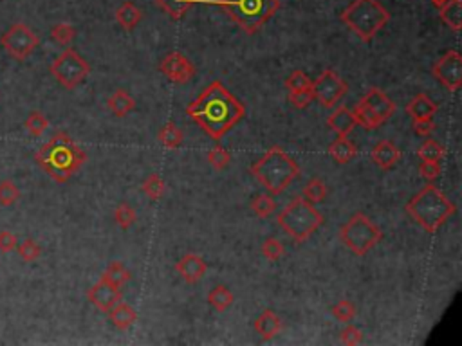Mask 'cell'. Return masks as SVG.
<instances>
[{"mask_svg": "<svg viewBox=\"0 0 462 346\" xmlns=\"http://www.w3.org/2000/svg\"><path fill=\"white\" fill-rule=\"evenodd\" d=\"M186 114L206 132L208 137L221 141L244 119L245 106L228 91L224 83L215 80L186 106Z\"/></svg>", "mask_w": 462, "mask_h": 346, "instance_id": "1", "label": "cell"}, {"mask_svg": "<svg viewBox=\"0 0 462 346\" xmlns=\"http://www.w3.org/2000/svg\"><path fill=\"white\" fill-rule=\"evenodd\" d=\"M34 161L54 183H67L87 163V154L65 132L56 134L36 152Z\"/></svg>", "mask_w": 462, "mask_h": 346, "instance_id": "2", "label": "cell"}, {"mask_svg": "<svg viewBox=\"0 0 462 346\" xmlns=\"http://www.w3.org/2000/svg\"><path fill=\"white\" fill-rule=\"evenodd\" d=\"M404 209L419 227L433 235L455 215L457 206L437 186H433V183H428L410 198Z\"/></svg>", "mask_w": 462, "mask_h": 346, "instance_id": "3", "label": "cell"}, {"mask_svg": "<svg viewBox=\"0 0 462 346\" xmlns=\"http://www.w3.org/2000/svg\"><path fill=\"white\" fill-rule=\"evenodd\" d=\"M251 175L267 189L271 197H278L300 177V166L280 146H271L250 168Z\"/></svg>", "mask_w": 462, "mask_h": 346, "instance_id": "4", "label": "cell"}, {"mask_svg": "<svg viewBox=\"0 0 462 346\" xmlns=\"http://www.w3.org/2000/svg\"><path fill=\"white\" fill-rule=\"evenodd\" d=\"M278 226L296 244L309 240L325 224V216L303 197H294L276 216Z\"/></svg>", "mask_w": 462, "mask_h": 346, "instance_id": "5", "label": "cell"}, {"mask_svg": "<svg viewBox=\"0 0 462 346\" xmlns=\"http://www.w3.org/2000/svg\"><path fill=\"white\" fill-rule=\"evenodd\" d=\"M221 5L226 14L248 34H255L280 10V0H208Z\"/></svg>", "mask_w": 462, "mask_h": 346, "instance_id": "6", "label": "cell"}, {"mask_svg": "<svg viewBox=\"0 0 462 346\" xmlns=\"http://www.w3.org/2000/svg\"><path fill=\"white\" fill-rule=\"evenodd\" d=\"M342 22L363 42H371L390 22V13L380 0H354L342 13Z\"/></svg>", "mask_w": 462, "mask_h": 346, "instance_id": "7", "label": "cell"}, {"mask_svg": "<svg viewBox=\"0 0 462 346\" xmlns=\"http://www.w3.org/2000/svg\"><path fill=\"white\" fill-rule=\"evenodd\" d=\"M340 238L356 256L368 255L383 240V231L365 213H354L340 229Z\"/></svg>", "mask_w": 462, "mask_h": 346, "instance_id": "8", "label": "cell"}, {"mask_svg": "<svg viewBox=\"0 0 462 346\" xmlns=\"http://www.w3.org/2000/svg\"><path fill=\"white\" fill-rule=\"evenodd\" d=\"M49 72L53 74V78L56 80L63 89L67 91H74L78 85H82L87 80V76L91 74V65L87 63V60H83L80 56L78 51L67 47L62 54H58L56 60L51 63Z\"/></svg>", "mask_w": 462, "mask_h": 346, "instance_id": "9", "label": "cell"}, {"mask_svg": "<svg viewBox=\"0 0 462 346\" xmlns=\"http://www.w3.org/2000/svg\"><path fill=\"white\" fill-rule=\"evenodd\" d=\"M0 45L4 49V53L13 58L14 62H25L40 45V38L29 25L16 22L2 33Z\"/></svg>", "mask_w": 462, "mask_h": 346, "instance_id": "10", "label": "cell"}, {"mask_svg": "<svg viewBox=\"0 0 462 346\" xmlns=\"http://www.w3.org/2000/svg\"><path fill=\"white\" fill-rule=\"evenodd\" d=\"M311 92H313V100L318 101L323 108H332L349 92V85L343 82L336 71L327 69L314 80Z\"/></svg>", "mask_w": 462, "mask_h": 346, "instance_id": "11", "label": "cell"}, {"mask_svg": "<svg viewBox=\"0 0 462 346\" xmlns=\"http://www.w3.org/2000/svg\"><path fill=\"white\" fill-rule=\"evenodd\" d=\"M433 78L450 92H457L462 86V56L459 51L452 49L439 58L432 67Z\"/></svg>", "mask_w": 462, "mask_h": 346, "instance_id": "12", "label": "cell"}, {"mask_svg": "<svg viewBox=\"0 0 462 346\" xmlns=\"http://www.w3.org/2000/svg\"><path fill=\"white\" fill-rule=\"evenodd\" d=\"M159 72L164 74V78L168 82L175 83V85H184V83H188L190 80L195 78L197 69L192 63V60H188V56H184L183 53L172 51V53H168L161 60V63H159Z\"/></svg>", "mask_w": 462, "mask_h": 346, "instance_id": "13", "label": "cell"}, {"mask_svg": "<svg viewBox=\"0 0 462 346\" xmlns=\"http://www.w3.org/2000/svg\"><path fill=\"white\" fill-rule=\"evenodd\" d=\"M87 299L91 301V305L100 310V312H109L116 303H120L123 299V292H121L120 287H114L112 284H109L107 279L100 278L98 284L92 285L89 290H87Z\"/></svg>", "mask_w": 462, "mask_h": 346, "instance_id": "14", "label": "cell"}, {"mask_svg": "<svg viewBox=\"0 0 462 346\" xmlns=\"http://www.w3.org/2000/svg\"><path fill=\"white\" fill-rule=\"evenodd\" d=\"M360 101L372 112V114L377 115L383 123H386V121L395 114V111H397L395 101L390 100L385 92L381 91V89H377V86L368 89V92H366L365 96L361 97Z\"/></svg>", "mask_w": 462, "mask_h": 346, "instance_id": "15", "label": "cell"}, {"mask_svg": "<svg viewBox=\"0 0 462 346\" xmlns=\"http://www.w3.org/2000/svg\"><path fill=\"white\" fill-rule=\"evenodd\" d=\"M175 270L181 278L186 281V284L193 285L201 281L208 273V264L204 262V258L199 255H193V253H188L183 258L179 260L175 264Z\"/></svg>", "mask_w": 462, "mask_h": 346, "instance_id": "16", "label": "cell"}, {"mask_svg": "<svg viewBox=\"0 0 462 346\" xmlns=\"http://www.w3.org/2000/svg\"><path fill=\"white\" fill-rule=\"evenodd\" d=\"M401 157H403L401 150L388 139L377 141L371 152L372 163H374L375 166H380L381 170H385V172L386 170L395 168L397 163L401 161Z\"/></svg>", "mask_w": 462, "mask_h": 346, "instance_id": "17", "label": "cell"}, {"mask_svg": "<svg viewBox=\"0 0 462 346\" xmlns=\"http://www.w3.org/2000/svg\"><path fill=\"white\" fill-rule=\"evenodd\" d=\"M253 328L258 334L264 341H271L274 337L278 336L282 328H284V323L280 319V316L271 308H265L264 312L260 314L258 317L253 323Z\"/></svg>", "mask_w": 462, "mask_h": 346, "instance_id": "18", "label": "cell"}, {"mask_svg": "<svg viewBox=\"0 0 462 346\" xmlns=\"http://www.w3.org/2000/svg\"><path fill=\"white\" fill-rule=\"evenodd\" d=\"M406 112L412 117V121L433 119V115L439 112V105L433 100H430L426 94H417L406 105Z\"/></svg>", "mask_w": 462, "mask_h": 346, "instance_id": "19", "label": "cell"}, {"mask_svg": "<svg viewBox=\"0 0 462 346\" xmlns=\"http://www.w3.org/2000/svg\"><path fill=\"white\" fill-rule=\"evenodd\" d=\"M327 126L332 132H336L338 135L349 137V134L358 126V123L354 119V115H352L351 108L340 106L327 117Z\"/></svg>", "mask_w": 462, "mask_h": 346, "instance_id": "20", "label": "cell"}, {"mask_svg": "<svg viewBox=\"0 0 462 346\" xmlns=\"http://www.w3.org/2000/svg\"><path fill=\"white\" fill-rule=\"evenodd\" d=\"M329 155H331L338 164L351 163L352 159L358 155V146L352 143L349 137L338 135V139L329 144Z\"/></svg>", "mask_w": 462, "mask_h": 346, "instance_id": "21", "label": "cell"}, {"mask_svg": "<svg viewBox=\"0 0 462 346\" xmlns=\"http://www.w3.org/2000/svg\"><path fill=\"white\" fill-rule=\"evenodd\" d=\"M107 314H109V319H111V323L118 330H129L138 321V312L123 301L116 303Z\"/></svg>", "mask_w": 462, "mask_h": 346, "instance_id": "22", "label": "cell"}, {"mask_svg": "<svg viewBox=\"0 0 462 346\" xmlns=\"http://www.w3.org/2000/svg\"><path fill=\"white\" fill-rule=\"evenodd\" d=\"M441 20L453 33H459L462 27V0H446L443 5H439Z\"/></svg>", "mask_w": 462, "mask_h": 346, "instance_id": "23", "label": "cell"}, {"mask_svg": "<svg viewBox=\"0 0 462 346\" xmlns=\"http://www.w3.org/2000/svg\"><path fill=\"white\" fill-rule=\"evenodd\" d=\"M107 106H109V111H111L116 117H125L126 114H130V112L135 108V100L130 96L126 91L118 89V91L112 92V96L107 100Z\"/></svg>", "mask_w": 462, "mask_h": 346, "instance_id": "24", "label": "cell"}, {"mask_svg": "<svg viewBox=\"0 0 462 346\" xmlns=\"http://www.w3.org/2000/svg\"><path fill=\"white\" fill-rule=\"evenodd\" d=\"M143 19V13L134 2H123V4L116 10V20L125 31H134L138 24Z\"/></svg>", "mask_w": 462, "mask_h": 346, "instance_id": "25", "label": "cell"}, {"mask_svg": "<svg viewBox=\"0 0 462 346\" xmlns=\"http://www.w3.org/2000/svg\"><path fill=\"white\" fill-rule=\"evenodd\" d=\"M233 301H235V296L226 285H215L208 292V303L215 312H226L228 308H231Z\"/></svg>", "mask_w": 462, "mask_h": 346, "instance_id": "26", "label": "cell"}, {"mask_svg": "<svg viewBox=\"0 0 462 346\" xmlns=\"http://www.w3.org/2000/svg\"><path fill=\"white\" fill-rule=\"evenodd\" d=\"M197 2L199 0H155V5L161 8L172 20H181Z\"/></svg>", "mask_w": 462, "mask_h": 346, "instance_id": "27", "label": "cell"}, {"mask_svg": "<svg viewBox=\"0 0 462 346\" xmlns=\"http://www.w3.org/2000/svg\"><path fill=\"white\" fill-rule=\"evenodd\" d=\"M183 139H184L183 130L179 128L173 121H168V123L157 132V141L163 144L164 148L168 150L179 148V146L183 144Z\"/></svg>", "mask_w": 462, "mask_h": 346, "instance_id": "28", "label": "cell"}, {"mask_svg": "<svg viewBox=\"0 0 462 346\" xmlns=\"http://www.w3.org/2000/svg\"><path fill=\"white\" fill-rule=\"evenodd\" d=\"M101 278L107 279L114 287L121 288L125 284H129L132 274H130V270L121 262H111V264L107 265V269L103 270V274H101Z\"/></svg>", "mask_w": 462, "mask_h": 346, "instance_id": "29", "label": "cell"}, {"mask_svg": "<svg viewBox=\"0 0 462 346\" xmlns=\"http://www.w3.org/2000/svg\"><path fill=\"white\" fill-rule=\"evenodd\" d=\"M415 154H417V157L421 159V161H428V163H441V159L446 155V148H444L441 143H437V141L426 137V139L423 141V144L419 146Z\"/></svg>", "mask_w": 462, "mask_h": 346, "instance_id": "30", "label": "cell"}, {"mask_svg": "<svg viewBox=\"0 0 462 346\" xmlns=\"http://www.w3.org/2000/svg\"><path fill=\"white\" fill-rule=\"evenodd\" d=\"M141 189L150 200H161L164 197V193H166V184L161 177H159L157 173H150L148 177L144 178V183L141 184Z\"/></svg>", "mask_w": 462, "mask_h": 346, "instance_id": "31", "label": "cell"}, {"mask_svg": "<svg viewBox=\"0 0 462 346\" xmlns=\"http://www.w3.org/2000/svg\"><path fill=\"white\" fill-rule=\"evenodd\" d=\"M352 115H354V119H356L358 125H361L366 130H375L385 125V123H383L377 115L372 114V112L368 111V108H366L361 101L356 106H354V108H352Z\"/></svg>", "mask_w": 462, "mask_h": 346, "instance_id": "32", "label": "cell"}, {"mask_svg": "<svg viewBox=\"0 0 462 346\" xmlns=\"http://www.w3.org/2000/svg\"><path fill=\"white\" fill-rule=\"evenodd\" d=\"M327 193H329L327 184L323 183L322 178L314 177L305 184L302 197L305 198V200L311 202V204H320V202H323L327 198Z\"/></svg>", "mask_w": 462, "mask_h": 346, "instance_id": "33", "label": "cell"}, {"mask_svg": "<svg viewBox=\"0 0 462 346\" xmlns=\"http://www.w3.org/2000/svg\"><path fill=\"white\" fill-rule=\"evenodd\" d=\"M114 220H116V224L121 227V229L126 231V229H130V227L134 226L135 222H138V213H135V209L130 206V204H126V202H121L120 206L116 207Z\"/></svg>", "mask_w": 462, "mask_h": 346, "instance_id": "34", "label": "cell"}, {"mask_svg": "<svg viewBox=\"0 0 462 346\" xmlns=\"http://www.w3.org/2000/svg\"><path fill=\"white\" fill-rule=\"evenodd\" d=\"M206 161L210 163V166H212L213 170L221 172V170H226L228 166H230L231 154L226 148H224V146H219V144H217V146L208 150Z\"/></svg>", "mask_w": 462, "mask_h": 346, "instance_id": "35", "label": "cell"}, {"mask_svg": "<svg viewBox=\"0 0 462 346\" xmlns=\"http://www.w3.org/2000/svg\"><path fill=\"white\" fill-rule=\"evenodd\" d=\"M24 126L29 132V135H33V137H40V135H42L43 132L49 128V121H47V117H45V114H42V112H38V111H33L28 115V117H25Z\"/></svg>", "mask_w": 462, "mask_h": 346, "instance_id": "36", "label": "cell"}, {"mask_svg": "<svg viewBox=\"0 0 462 346\" xmlns=\"http://www.w3.org/2000/svg\"><path fill=\"white\" fill-rule=\"evenodd\" d=\"M51 38L58 45H71L72 40L76 38V27L71 24H65V22H60V24L51 27Z\"/></svg>", "mask_w": 462, "mask_h": 346, "instance_id": "37", "label": "cell"}, {"mask_svg": "<svg viewBox=\"0 0 462 346\" xmlns=\"http://www.w3.org/2000/svg\"><path fill=\"white\" fill-rule=\"evenodd\" d=\"M311 86H313V80L303 71H293L289 74L287 80H285V89H287V92L311 91Z\"/></svg>", "mask_w": 462, "mask_h": 346, "instance_id": "38", "label": "cell"}, {"mask_svg": "<svg viewBox=\"0 0 462 346\" xmlns=\"http://www.w3.org/2000/svg\"><path fill=\"white\" fill-rule=\"evenodd\" d=\"M251 209L260 218H267L274 213L276 209V204H274V198L271 197L270 193L267 195H256L253 200H251Z\"/></svg>", "mask_w": 462, "mask_h": 346, "instance_id": "39", "label": "cell"}, {"mask_svg": "<svg viewBox=\"0 0 462 346\" xmlns=\"http://www.w3.org/2000/svg\"><path fill=\"white\" fill-rule=\"evenodd\" d=\"M16 251H19L20 258L24 260V262H28V264L36 262V260L42 256V245H40L36 240H33V238H25L22 244L16 245Z\"/></svg>", "mask_w": 462, "mask_h": 346, "instance_id": "40", "label": "cell"}, {"mask_svg": "<svg viewBox=\"0 0 462 346\" xmlns=\"http://www.w3.org/2000/svg\"><path fill=\"white\" fill-rule=\"evenodd\" d=\"M19 198H20V189L13 181L6 178V181L0 183V206L2 207L13 206Z\"/></svg>", "mask_w": 462, "mask_h": 346, "instance_id": "41", "label": "cell"}, {"mask_svg": "<svg viewBox=\"0 0 462 346\" xmlns=\"http://www.w3.org/2000/svg\"><path fill=\"white\" fill-rule=\"evenodd\" d=\"M331 312L340 323H351L356 317V305L351 299H342L332 307Z\"/></svg>", "mask_w": 462, "mask_h": 346, "instance_id": "42", "label": "cell"}, {"mask_svg": "<svg viewBox=\"0 0 462 346\" xmlns=\"http://www.w3.org/2000/svg\"><path fill=\"white\" fill-rule=\"evenodd\" d=\"M260 251H262V255H264L267 260H271V262H278V260L285 255L284 244H282L278 238H274V236L265 238L262 247H260Z\"/></svg>", "mask_w": 462, "mask_h": 346, "instance_id": "43", "label": "cell"}, {"mask_svg": "<svg viewBox=\"0 0 462 346\" xmlns=\"http://www.w3.org/2000/svg\"><path fill=\"white\" fill-rule=\"evenodd\" d=\"M419 173H421V177H423L426 183H433V181H437V178L441 177L443 168H441V163L421 161V164H419Z\"/></svg>", "mask_w": 462, "mask_h": 346, "instance_id": "44", "label": "cell"}, {"mask_svg": "<svg viewBox=\"0 0 462 346\" xmlns=\"http://www.w3.org/2000/svg\"><path fill=\"white\" fill-rule=\"evenodd\" d=\"M363 341V334L358 327L346 325L342 332H340V343L346 346H356Z\"/></svg>", "mask_w": 462, "mask_h": 346, "instance_id": "45", "label": "cell"}, {"mask_svg": "<svg viewBox=\"0 0 462 346\" xmlns=\"http://www.w3.org/2000/svg\"><path fill=\"white\" fill-rule=\"evenodd\" d=\"M289 103L294 106V108H298V111H303V108H307L311 103H313V92L311 91H303V92H289L287 96Z\"/></svg>", "mask_w": 462, "mask_h": 346, "instance_id": "46", "label": "cell"}, {"mask_svg": "<svg viewBox=\"0 0 462 346\" xmlns=\"http://www.w3.org/2000/svg\"><path fill=\"white\" fill-rule=\"evenodd\" d=\"M412 126H414V134L417 137H430V135L435 132L437 125L433 123V119H423V121H412Z\"/></svg>", "mask_w": 462, "mask_h": 346, "instance_id": "47", "label": "cell"}, {"mask_svg": "<svg viewBox=\"0 0 462 346\" xmlns=\"http://www.w3.org/2000/svg\"><path fill=\"white\" fill-rule=\"evenodd\" d=\"M19 240L11 231H0V253H11L16 249Z\"/></svg>", "mask_w": 462, "mask_h": 346, "instance_id": "48", "label": "cell"}, {"mask_svg": "<svg viewBox=\"0 0 462 346\" xmlns=\"http://www.w3.org/2000/svg\"><path fill=\"white\" fill-rule=\"evenodd\" d=\"M430 2H432L433 5H437V8H439V5H443L444 2H446V0H430Z\"/></svg>", "mask_w": 462, "mask_h": 346, "instance_id": "49", "label": "cell"}]
</instances>
